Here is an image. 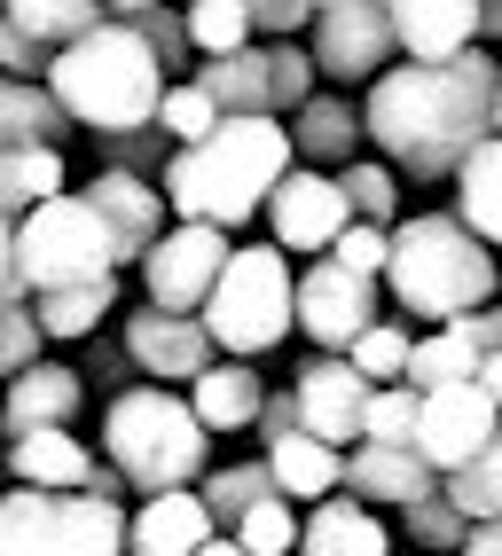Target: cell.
Segmentation results:
<instances>
[{
    "instance_id": "1",
    "label": "cell",
    "mask_w": 502,
    "mask_h": 556,
    "mask_svg": "<svg viewBox=\"0 0 502 556\" xmlns=\"http://www.w3.org/2000/svg\"><path fill=\"white\" fill-rule=\"evenodd\" d=\"M494 87H502V63L487 48H463L448 63H385L362 102V134L401 180H448L463 150L494 134L487 126Z\"/></svg>"
},
{
    "instance_id": "2",
    "label": "cell",
    "mask_w": 502,
    "mask_h": 556,
    "mask_svg": "<svg viewBox=\"0 0 502 556\" xmlns=\"http://www.w3.org/2000/svg\"><path fill=\"white\" fill-rule=\"evenodd\" d=\"M291 165V134L267 110L221 118L204 141H173V157L158 165V189L173 219H212V228H251V212L267 204V189Z\"/></svg>"
},
{
    "instance_id": "3",
    "label": "cell",
    "mask_w": 502,
    "mask_h": 556,
    "mask_svg": "<svg viewBox=\"0 0 502 556\" xmlns=\"http://www.w3.org/2000/svg\"><path fill=\"white\" fill-rule=\"evenodd\" d=\"M40 87L63 102L71 126L118 134V126H150V118H158L165 71H158L150 40H141L126 16H102L95 31H79V40H63V48L48 55Z\"/></svg>"
},
{
    "instance_id": "4",
    "label": "cell",
    "mask_w": 502,
    "mask_h": 556,
    "mask_svg": "<svg viewBox=\"0 0 502 556\" xmlns=\"http://www.w3.org/2000/svg\"><path fill=\"white\" fill-rule=\"evenodd\" d=\"M385 282L392 306L416 321H455L494 299V243H479L455 212H416L392 219V251H385Z\"/></svg>"
},
{
    "instance_id": "5",
    "label": "cell",
    "mask_w": 502,
    "mask_h": 556,
    "mask_svg": "<svg viewBox=\"0 0 502 556\" xmlns=\"http://www.w3.org/2000/svg\"><path fill=\"white\" fill-rule=\"evenodd\" d=\"M212 455V431L197 424L189 392L165 384H118L102 407V463H118L126 494H165V486H197V470Z\"/></svg>"
},
{
    "instance_id": "6",
    "label": "cell",
    "mask_w": 502,
    "mask_h": 556,
    "mask_svg": "<svg viewBox=\"0 0 502 556\" xmlns=\"http://www.w3.org/2000/svg\"><path fill=\"white\" fill-rule=\"evenodd\" d=\"M197 321L212 329V345L236 353V361L275 353L283 338H291V258H283L275 243H243V251L228 243Z\"/></svg>"
},
{
    "instance_id": "7",
    "label": "cell",
    "mask_w": 502,
    "mask_h": 556,
    "mask_svg": "<svg viewBox=\"0 0 502 556\" xmlns=\"http://www.w3.org/2000/svg\"><path fill=\"white\" fill-rule=\"evenodd\" d=\"M0 556H126V502L16 486L0 494Z\"/></svg>"
},
{
    "instance_id": "8",
    "label": "cell",
    "mask_w": 502,
    "mask_h": 556,
    "mask_svg": "<svg viewBox=\"0 0 502 556\" xmlns=\"http://www.w3.org/2000/svg\"><path fill=\"white\" fill-rule=\"evenodd\" d=\"M87 275H118V251L102 236V219L87 197H40L16 212V282L24 290H55V282H87Z\"/></svg>"
},
{
    "instance_id": "9",
    "label": "cell",
    "mask_w": 502,
    "mask_h": 556,
    "mask_svg": "<svg viewBox=\"0 0 502 556\" xmlns=\"http://www.w3.org/2000/svg\"><path fill=\"white\" fill-rule=\"evenodd\" d=\"M377 321V282L338 267L330 251H314V267L291 275V329L299 338H314V353H346L353 329Z\"/></svg>"
},
{
    "instance_id": "10",
    "label": "cell",
    "mask_w": 502,
    "mask_h": 556,
    "mask_svg": "<svg viewBox=\"0 0 502 556\" xmlns=\"http://www.w3.org/2000/svg\"><path fill=\"white\" fill-rule=\"evenodd\" d=\"M221 258H228V228H212V219H165L158 243L141 251V290H150V306L197 314L212 275H221Z\"/></svg>"
},
{
    "instance_id": "11",
    "label": "cell",
    "mask_w": 502,
    "mask_h": 556,
    "mask_svg": "<svg viewBox=\"0 0 502 556\" xmlns=\"http://www.w3.org/2000/svg\"><path fill=\"white\" fill-rule=\"evenodd\" d=\"M267 228H275V251H330L338 243V228L353 219V204H346V189H338V173H322V165H283V180L267 189Z\"/></svg>"
},
{
    "instance_id": "12",
    "label": "cell",
    "mask_w": 502,
    "mask_h": 556,
    "mask_svg": "<svg viewBox=\"0 0 502 556\" xmlns=\"http://www.w3.org/2000/svg\"><path fill=\"white\" fill-rule=\"evenodd\" d=\"M502 424V407L479 377H463V384H432V392H416V455L432 463V470H455V463H472L487 439Z\"/></svg>"
},
{
    "instance_id": "13",
    "label": "cell",
    "mask_w": 502,
    "mask_h": 556,
    "mask_svg": "<svg viewBox=\"0 0 502 556\" xmlns=\"http://www.w3.org/2000/svg\"><path fill=\"white\" fill-rule=\"evenodd\" d=\"M306 55H314V79H377V71L401 55L392 48V16L385 0H346V9H314L306 16Z\"/></svg>"
},
{
    "instance_id": "14",
    "label": "cell",
    "mask_w": 502,
    "mask_h": 556,
    "mask_svg": "<svg viewBox=\"0 0 502 556\" xmlns=\"http://www.w3.org/2000/svg\"><path fill=\"white\" fill-rule=\"evenodd\" d=\"M118 345H126V361H134V377H150V384H189L197 368L221 353L197 314H173V306H150V299L126 314Z\"/></svg>"
},
{
    "instance_id": "15",
    "label": "cell",
    "mask_w": 502,
    "mask_h": 556,
    "mask_svg": "<svg viewBox=\"0 0 502 556\" xmlns=\"http://www.w3.org/2000/svg\"><path fill=\"white\" fill-rule=\"evenodd\" d=\"M79 197H87V212L102 219V236H111L118 267H134V258L158 243V228L173 219V212H165V189H158L150 173H118V165H102Z\"/></svg>"
},
{
    "instance_id": "16",
    "label": "cell",
    "mask_w": 502,
    "mask_h": 556,
    "mask_svg": "<svg viewBox=\"0 0 502 556\" xmlns=\"http://www.w3.org/2000/svg\"><path fill=\"white\" fill-rule=\"evenodd\" d=\"M291 400H299V431L330 439V447H353V439H362V400H369V377H362V368H353L346 353H314V361L299 368Z\"/></svg>"
},
{
    "instance_id": "17",
    "label": "cell",
    "mask_w": 502,
    "mask_h": 556,
    "mask_svg": "<svg viewBox=\"0 0 502 556\" xmlns=\"http://www.w3.org/2000/svg\"><path fill=\"white\" fill-rule=\"evenodd\" d=\"M338 486H346V494H362L369 509H401V502H416V494H432V486H440V470L424 463L416 447L353 439V447L338 455Z\"/></svg>"
},
{
    "instance_id": "18",
    "label": "cell",
    "mask_w": 502,
    "mask_h": 556,
    "mask_svg": "<svg viewBox=\"0 0 502 556\" xmlns=\"http://www.w3.org/2000/svg\"><path fill=\"white\" fill-rule=\"evenodd\" d=\"M479 9L487 0H385L392 48L409 63H448L463 48H479Z\"/></svg>"
},
{
    "instance_id": "19",
    "label": "cell",
    "mask_w": 502,
    "mask_h": 556,
    "mask_svg": "<svg viewBox=\"0 0 502 556\" xmlns=\"http://www.w3.org/2000/svg\"><path fill=\"white\" fill-rule=\"evenodd\" d=\"M291 556H392V533H385V517H377L362 494L330 486L322 502H306Z\"/></svg>"
},
{
    "instance_id": "20",
    "label": "cell",
    "mask_w": 502,
    "mask_h": 556,
    "mask_svg": "<svg viewBox=\"0 0 502 556\" xmlns=\"http://www.w3.org/2000/svg\"><path fill=\"white\" fill-rule=\"evenodd\" d=\"M79 400H87L79 368L40 353L32 368H16V377H9V392H0V439H16V431H48V424H71V416H79Z\"/></svg>"
},
{
    "instance_id": "21",
    "label": "cell",
    "mask_w": 502,
    "mask_h": 556,
    "mask_svg": "<svg viewBox=\"0 0 502 556\" xmlns=\"http://www.w3.org/2000/svg\"><path fill=\"white\" fill-rule=\"evenodd\" d=\"M283 134H291V157L299 165H322V173H338L362 157V102H346V94H306L299 110H283Z\"/></svg>"
},
{
    "instance_id": "22",
    "label": "cell",
    "mask_w": 502,
    "mask_h": 556,
    "mask_svg": "<svg viewBox=\"0 0 502 556\" xmlns=\"http://www.w3.org/2000/svg\"><path fill=\"white\" fill-rule=\"evenodd\" d=\"M204 533H221L204 517L197 486H165V494H141V509L126 517V556H189Z\"/></svg>"
},
{
    "instance_id": "23",
    "label": "cell",
    "mask_w": 502,
    "mask_h": 556,
    "mask_svg": "<svg viewBox=\"0 0 502 556\" xmlns=\"http://www.w3.org/2000/svg\"><path fill=\"white\" fill-rule=\"evenodd\" d=\"M260 368H251V361H221V353H212L204 368H197V377H189V407H197V424L212 431V439H221V431H251V416H260Z\"/></svg>"
},
{
    "instance_id": "24",
    "label": "cell",
    "mask_w": 502,
    "mask_h": 556,
    "mask_svg": "<svg viewBox=\"0 0 502 556\" xmlns=\"http://www.w3.org/2000/svg\"><path fill=\"white\" fill-rule=\"evenodd\" d=\"M87 470H95V447H79V431H71V424L16 431V439H9V478H16V486L71 494V486H87Z\"/></svg>"
},
{
    "instance_id": "25",
    "label": "cell",
    "mask_w": 502,
    "mask_h": 556,
    "mask_svg": "<svg viewBox=\"0 0 502 556\" xmlns=\"http://www.w3.org/2000/svg\"><path fill=\"white\" fill-rule=\"evenodd\" d=\"M197 87L212 94V110L221 118H243V110H267L275 118V71H267V40H243L228 55H204Z\"/></svg>"
},
{
    "instance_id": "26",
    "label": "cell",
    "mask_w": 502,
    "mask_h": 556,
    "mask_svg": "<svg viewBox=\"0 0 502 556\" xmlns=\"http://www.w3.org/2000/svg\"><path fill=\"white\" fill-rule=\"evenodd\" d=\"M448 180H455V219L502 251V134H479Z\"/></svg>"
},
{
    "instance_id": "27",
    "label": "cell",
    "mask_w": 502,
    "mask_h": 556,
    "mask_svg": "<svg viewBox=\"0 0 502 556\" xmlns=\"http://www.w3.org/2000/svg\"><path fill=\"white\" fill-rule=\"evenodd\" d=\"M267 478H275V494H291L299 509L306 502H322L338 486V455L346 447H330V439H314V431H283V439H267Z\"/></svg>"
},
{
    "instance_id": "28",
    "label": "cell",
    "mask_w": 502,
    "mask_h": 556,
    "mask_svg": "<svg viewBox=\"0 0 502 556\" xmlns=\"http://www.w3.org/2000/svg\"><path fill=\"white\" fill-rule=\"evenodd\" d=\"M111 306H118V275H87V282L32 290V314H40V329H48V338H63V345L95 338V329L111 321Z\"/></svg>"
},
{
    "instance_id": "29",
    "label": "cell",
    "mask_w": 502,
    "mask_h": 556,
    "mask_svg": "<svg viewBox=\"0 0 502 556\" xmlns=\"http://www.w3.org/2000/svg\"><path fill=\"white\" fill-rule=\"evenodd\" d=\"M63 134H71L63 102H55L40 79L0 71V157H9V150H32V141H55V150H63Z\"/></svg>"
},
{
    "instance_id": "30",
    "label": "cell",
    "mask_w": 502,
    "mask_h": 556,
    "mask_svg": "<svg viewBox=\"0 0 502 556\" xmlns=\"http://www.w3.org/2000/svg\"><path fill=\"white\" fill-rule=\"evenodd\" d=\"M463 377H479V338H472L463 321H440L432 338H409V368H401V384L432 392V384H463Z\"/></svg>"
},
{
    "instance_id": "31",
    "label": "cell",
    "mask_w": 502,
    "mask_h": 556,
    "mask_svg": "<svg viewBox=\"0 0 502 556\" xmlns=\"http://www.w3.org/2000/svg\"><path fill=\"white\" fill-rule=\"evenodd\" d=\"M260 494H275L267 455H251V463H204V470H197V502H204L212 526H236V517L260 502Z\"/></svg>"
},
{
    "instance_id": "32",
    "label": "cell",
    "mask_w": 502,
    "mask_h": 556,
    "mask_svg": "<svg viewBox=\"0 0 502 556\" xmlns=\"http://www.w3.org/2000/svg\"><path fill=\"white\" fill-rule=\"evenodd\" d=\"M0 16H9V24L24 31V40H40V48L55 55L63 40L95 31L102 16H111V9H102V0H0Z\"/></svg>"
},
{
    "instance_id": "33",
    "label": "cell",
    "mask_w": 502,
    "mask_h": 556,
    "mask_svg": "<svg viewBox=\"0 0 502 556\" xmlns=\"http://www.w3.org/2000/svg\"><path fill=\"white\" fill-rule=\"evenodd\" d=\"M63 189V150L55 141H32V150H9L0 157V212H32L40 197H55Z\"/></svg>"
},
{
    "instance_id": "34",
    "label": "cell",
    "mask_w": 502,
    "mask_h": 556,
    "mask_svg": "<svg viewBox=\"0 0 502 556\" xmlns=\"http://www.w3.org/2000/svg\"><path fill=\"white\" fill-rule=\"evenodd\" d=\"M228 533H236L243 556H291V548H299V502H291V494H260Z\"/></svg>"
},
{
    "instance_id": "35",
    "label": "cell",
    "mask_w": 502,
    "mask_h": 556,
    "mask_svg": "<svg viewBox=\"0 0 502 556\" xmlns=\"http://www.w3.org/2000/svg\"><path fill=\"white\" fill-rule=\"evenodd\" d=\"M338 189H346L353 219H377V228H392V219H401V173H392L385 157H353V165H338Z\"/></svg>"
},
{
    "instance_id": "36",
    "label": "cell",
    "mask_w": 502,
    "mask_h": 556,
    "mask_svg": "<svg viewBox=\"0 0 502 556\" xmlns=\"http://www.w3.org/2000/svg\"><path fill=\"white\" fill-rule=\"evenodd\" d=\"M48 353V329L32 314V290H0V384Z\"/></svg>"
},
{
    "instance_id": "37",
    "label": "cell",
    "mask_w": 502,
    "mask_h": 556,
    "mask_svg": "<svg viewBox=\"0 0 502 556\" xmlns=\"http://www.w3.org/2000/svg\"><path fill=\"white\" fill-rule=\"evenodd\" d=\"M181 16H189V48H197V55H228V48H243V40H260L243 0H189Z\"/></svg>"
},
{
    "instance_id": "38",
    "label": "cell",
    "mask_w": 502,
    "mask_h": 556,
    "mask_svg": "<svg viewBox=\"0 0 502 556\" xmlns=\"http://www.w3.org/2000/svg\"><path fill=\"white\" fill-rule=\"evenodd\" d=\"M362 439H385V447H416V384H369L362 400Z\"/></svg>"
},
{
    "instance_id": "39",
    "label": "cell",
    "mask_w": 502,
    "mask_h": 556,
    "mask_svg": "<svg viewBox=\"0 0 502 556\" xmlns=\"http://www.w3.org/2000/svg\"><path fill=\"white\" fill-rule=\"evenodd\" d=\"M401 533H409L416 548H432V556H448V548H455L463 533H472V517H463V509H455V502H448V494L432 486V494H416V502H401Z\"/></svg>"
},
{
    "instance_id": "40",
    "label": "cell",
    "mask_w": 502,
    "mask_h": 556,
    "mask_svg": "<svg viewBox=\"0 0 502 556\" xmlns=\"http://www.w3.org/2000/svg\"><path fill=\"white\" fill-rule=\"evenodd\" d=\"M134 31H141V40H150V55H158V71H165V79H189V16L181 9H165V0H150V9H134L126 16Z\"/></svg>"
},
{
    "instance_id": "41",
    "label": "cell",
    "mask_w": 502,
    "mask_h": 556,
    "mask_svg": "<svg viewBox=\"0 0 502 556\" xmlns=\"http://www.w3.org/2000/svg\"><path fill=\"white\" fill-rule=\"evenodd\" d=\"M95 157L102 165H118V173H150L158 180V165L173 157V134L150 118V126H118V134H95Z\"/></svg>"
},
{
    "instance_id": "42",
    "label": "cell",
    "mask_w": 502,
    "mask_h": 556,
    "mask_svg": "<svg viewBox=\"0 0 502 556\" xmlns=\"http://www.w3.org/2000/svg\"><path fill=\"white\" fill-rule=\"evenodd\" d=\"M346 361L362 368L369 384H392V377H401V368H409V329H401V321H369V329H353Z\"/></svg>"
},
{
    "instance_id": "43",
    "label": "cell",
    "mask_w": 502,
    "mask_h": 556,
    "mask_svg": "<svg viewBox=\"0 0 502 556\" xmlns=\"http://www.w3.org/2000/svg\"><path fill=\"white\" fill-rule=\"evenodd\" d=\"M158 126H165L173 141H204L212 126H221V110H212V94H204L197 79H165V94H158Z\"/></svg>"
},
{
    "instance_id": "44",
    "label": "cell",
    "mask_w": 502,
    "mask_h": 556,
    "mask_svg": "<svg viewBox=\"0 0 502 556\" xmlns=\"http://www.w3.org/2000/svg\"><path fill=\"white\" fill-rule=\"evenodd\" d=\"M385 251H392V228H377V219H346L338 228V243H330V258L338 267H353V275H385Z\"/></svg>"
},
{
    "instance_id": "45",
    "label": "cell",
    "mask_w": 502,
    "mask_h": 556,
    "mask_svg": "<svg viewBox=\"0 0 502 556\" xmlns=\"http://www.w3.org/2000/svg\"><path fill=\"white\" fill-rule=\"evenodd\" d=\"M267 71H275V118L314 94V55L299 40H267Z\"/></svg>"
},
{
    "instance_id": "46",
    "label": "cell",
    "mask_w": 502,
    "mask_h": 556,
    "mask_svg": "<svg viewBox=\"0 0 502 556\" xmlns=\"http://www.w3.org/2000/svg\"><path fill=\"white\" fill-rule=\"evenodd\" d=\"M251 9V31H267V40H291V31H306V0H243Z\"/></svg>"
},
{
    "instance_id": "47",
    "label": "cell",
    "mask_w": 502,
    "mask_h": 556,
    "mask_svg": "<svg viewBox=\"0 0 502 556\" xmlns=\"http://www.w3.org/2000/svg\"><path fill=\"white\" fill-rule=\"evenodd\" d=\"M95 338H102V329H95ZM126 368H134L126 345H118V338H102V345L87 353V368H79V384H126Z\"/></svg>"
},
{
    "instance_id": "48",
    "label": "cell",
    "mask_w": 502,
    "mask_h": 556,
    "mask_svg": "<svg viewBox=\"0 0 502 556\" xmlns=\"http://www.w3.org/2000/svg\"><path fill=\"white\" fill-rule=\"evenodd\" d=\"M251 431H260V447H267V439H283V431H299V400H291V392H260Z\"/></svg>"
},
{
    "instance_id": "49",
    "label": "cell",
    "mask_w": 502,
    "mask_h": 556,
    "mask_svg": "<svg viewBox=\"0 0 502 556\" xmlns=\"http://www.w3.org/2000/svg\"><path fill=\"white\" fill-rule=\"evenodd\" d=\"M448 556H502V509L494 517H472V533H463Z\"/></svg>"
},
{
    "instance_id": "50",
    "label": "cell",
    "mask_w": 502,
    "mask_h": 556,
    "mask_svg": "<svg viewBox=\"0 0 502 556\" xmlns=\"http://www.w3.org/2000/svg\"><path fill=\"white\" fill-rule=\"evenodd\" d=\"M472 470H479V486H487V494H494V509H502V424H494L487 447L472 455Z\"/></svg>"
},
{
    "instance_id": "51",
    "label": "cell",
    "mask_w": 502,
    "mask_h": 556,
    "mask_svg": "<svg viewBox=\"0 0 502 556\" xmlns=\"http://www.w3.org/2000/svg\"><path fill=\"white\" fill-rule=\"evenodd\" d=\"M87 494H102V502H126V478H118V463H102V455H95V470H87Z\"/></svg>"
},
{
    "instance_id": "52",
    "label": "cell",
    "mask_w": 502,
    "mask_h": 556,
    "mask_svg": "<svg viewBox=\"0 0 502 556\" xmlns=\"http://www.w3.org/2000/svg\"><path fill=\"white\" fill-rule=\"evenodd\" d=\"M0 290H24L16 282V219L9 212H0Z\"/></svg>"
},
{
    "instance_id": "53",
    "label": "cell",
    "mask_w": 502,
    "mask_h": 556,
    "mask_svg": "<svg viewBox=\"0 0 502 556\" xmlns=\"http://www.w3.org/2000/svg\"><path fill=\"white\" fill-rule=\"evenodd\" d=\"M479 384H487V392H494V407H502V345H494V353H479Z\"/></svg>"
},
{
    "instance_id": "54",
    "label": "cell",
    "mask_w": 502,
    "mask_h": 556,
    "mask_svg": "<svg viewBox=\"0 0 502 556\" xmlns=\"http://www.w3.org/2000/svg\"><path fill=\"white\" fill-rule=\"evenodd\" d=\"M189 556H243V548H236V533H204Z\"/></svg>"
},
{
    "instance_id": "55",
    "label": "cell",
    "mask_w": 502,
    "mask_h": 556,
    "mask_svg": "<svg viewBox=\"0 0 502 556\" xmlns=\"http://www.w3.org/2000/svg\"><path fill=\"white\" fill-rule=\"evenodd\" d=\"M479 40H494V48H502V0H487V9H479Z\"/></svg>"
},
{
    "instance_id": "56",
    "label": "cell",
    "mask_w": 502,
    "mask_h": 556,
    "mask_svg": "<svg viewBox=\"0 0 502 556\" xmlns=\"http://www.w3.org/2000/svg\"><path fill=\"white\" fill-rule=\"evenodd\" d=\"M102 9H111V16H134V9H150V0H102Z\"/></svg>"
},
{
    "instance_id": "57",
    "label": "cell",
    "mask_w": 502,
    "mask_h": 556,
    "mask_svg": "<svg viewBox=\"0 0 502 556\" xmlns=\"http://www.w3.org/2000/svg\"><path fill=\"white\" fill-rule=\"evenodd\" d=\"M487 126H494V134H502V87H494V110H487Z\"/></svg>"
},
{
    "instance_id": "58",
    "label": "cell",
    "mask_w": 502,
    "mask_h": 556,
    "mask_svg": "<svg viewBox=\"0 0 502 556\" xmlns=\"http://www.w3.org/2000/svg\"><path fill=\"white\" fill-rule=\"evenodd\" d=\"M0 478H9V439H0Z\"/></svg>"
},
{
    "instance_id": "59",
    "label": "cell",
    "mask_w": 502,
    "mask_h": 556,
    "mask_svg": "<svg viewBox=\"0 0 502 556\" xmlns=\"http://www.w3.org/2000/svg\"><path fill=\"white\" fill-rule=\"evenodd\" d=\"M306 9H346V0H306Z\"/></svg>"
}]
</instances>
